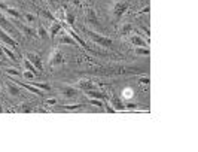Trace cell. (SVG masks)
I'll return each instance as SVG.
<instances>
[{
    "instance_id": "e0dca14e",
    "label": "cell",
    "mask_w": 198,
    "mask_h": 152,
    "mask_svg": "<svg viewBox=\"0 0 198 152\" xmlns=\"http://www.w3.org/2000/svg\"><path fill=\"white\" fill-rule=\"evenodd\" d=\"M37 34L40 36V39H46L48 36H49V33L45 30V27H43V24L37 23Z\"/></svg>"
},
{
    "instance_id": "e575fe53",
    "label": "cell",
    "mask_w": 198,
    "mask_h": 152,
    "mask_svg": "<svg viewBox=\"0 0 198 152\" xmlns=\"http://www.w3.org/2000/svg\"><path fill=\"white\" fill-rule=\"evenodd\" d=\"M57 103V100L55 99H49V100H48V104H49V106H52V104H55Z\"/></svg>"
},
{
    "instance_id": "8d00e7d4",
    "label": "cell",
    "mask_w": 198,
    "mask_h": 152,
    "mask_svg": "<svg viewBox=\"0 0 198 152\" xmlns=\"http://www.w3.org/2000/svg\"><path fill=\"white\" fill-rule=\"evenodd\" d=\"M141 28H143V30L146 31V34H147V36H151V31H149V28H147V27H145V25H141Z\"/></svg>"
},
{
    "instance_id": "4fadbf2b",
    "label": "cell",
    "mask_w": 198,
    "mask_h": 152,
    "mask_svg": "<svg viewBox=\"0 0 198 152\" xmlns=\"http://www.w3.org/2000/svg\"><path fill=\"white\" fill-rule=\"evenodd\" d=\"M131 43L136 46H141V48H147V43L145 42V40L141 39L140 36H131Z\"/></svg>"
},
{
    "instance_id": "2e32d148",
    "label": "cell",
    "mask_w": 198,
    "mask_h": 152,
    "mask_svg": "<svg viewBox=\"0 0 198 152\" xmlns=\"http://www.w3.org/2000/svg\"><path fill=\"white\" fill-rule=\"evenodd\" d=\"M130 33H133V25L131 24H124L122 27H121V30H119V34L121 36H127V34H130Z\"/></svg>"
},
{
    "instance_id": "8992f818",
    "label": "cell",
    "mask_w": 198,
    "mask_h": 152,
    "mask_svg": "<svg viewBox=\"0 0 198 152\" xmlns=\"http://www.w3.org/2000/svg\"><path fill=\"white\" fill-rule=\"evenodd\" d=\"M128 6H130V5H128V2H127V0H122V2L116 3V5H115V8H113L115 17H116V18H121V15H124L125 12H127Z\"/></svg>"
},
{
    "instance_id": "8fae6325",
    "label": "cell",
    "mask_w": 198,
    "mask_h": 152,
    "mask_svg": "<svg viewBox=\"0 0 198 152\" xmlns=\"http://www.w3.org/2000/svg\"><path fill=\"white\" fill-rule=\"evenodd\" d=\"M85 94L90 99H100V100L106 99V96L103 93H100V91H97V90H85Z\"/></svg>"
},
{
    "instance_id": "60d3db41",
    "label": "cell",
    "mask_w": 198,
    "mask_h": 152,
    "mask_svg": "<svg viewBox=\"0 0 198 152\" xmlns=\"http://www.w3.org/2000/svg\"><path fill=\"white\" fill-rule=\"evenodd\" d=\"M0 91H2V88H0Z\"/></svg>"
},
{
    "instance_id": "d6986e66",
    "label": "cell",
    "mask_w": 198,
    "mask_h": 152,
    "mask_svg": "<svg viewBox=\"0 0 198 152\" xmlns=\"http://www.w3.org/2000/svg\"><path fill=\"white\" fill-rule=\"evenodd\" d=\"M2 48H3V51H5L6 57H8V58H9V60H12V61H15V60H17V57H15V54H14V52H12V51H11V48H9V46H8V45L2 46Z\"/></svg>"
},
{
    "instance_id": "d6a6232c",
    "label": "cell",
    "mask_w": 198,
    "mask_h": 152,
    "mask_svg": "<svg viewBox=\"0 0 198 152\" xmlns=\"http://www.w3.org/2000/svg\"><path fill=\"white\" fill-rule=\"evenodd\" d=\"M8 8H9V6H8V5H5V3H3V2H0V11L6 12V9H8Z\"/></svg>"
},
{
    "instance_id": "7a4b0ae2",
    "label": "cell",
    "mask_w": 198,
    "mask_h": 152,
    "mask_svg": "<svg viewBox=\"0 0 198 152\" xmlns=\"http://www.w3.org/2000/svg\"><path fill=\"white\" fill-rule=\"evenodd\" d=\"M0 28H3L9 36H14V37H18V36H19L18 28L15 27V25H11V21H9L2 12H0Z\"/></svg>"
},
{
    "instance_id": "44dd1931",
    "label": "cell",
    "mask_w": 198,
    "mask_h": 152,
    "mask_svg": "<svg viewBox=\"0 0 198 152\" xmlns=\"http://www.w3.org/2000/svg\"><path fill=\"white\" fill-rule=\"evenodd\" d=\"M136 54H139V55H149L151 54V51H149V48H141V46H139V48H136Z\"/></svg>"
},
{
    "instance_id": "f546056e",
    "label": "cell",
    "mask_w": 198,
    "mask_h": 152,
    "mask_svg": "<svg viewBox=\"0 0 198 152\" xmlns=\"http://www.w3.org/2000/svg\"><path fill=\"white\" fill-rule=\"evenodd\" d=\"M8 58H6V54H5V51H3V48L0 46V61H6Z\"/></svg>"
},
{
    "instance_id": "9c48e42d",
    "label": "cell",
    "mask_w": 198,
    "mask_h": 152,
    "mask_svg": "<svg viewBox=\"0 0 198 152\" xmlns=\"http://www.w3.org/2000/svg\"><path fill=\"white\" fill-rule=\"evenodd\" d=\"M110 103H112V107L115 109V110H122V109H125L122 100H121L119 97H116V96H113L112 99H110Z\"/></svg>"
},
{
    "instance_id": "ba28073f",
    "label": "cell",
    "mask_w": 198,
    "mask_h": 152,
    "mask_svg": "<svg viewBox=\"0 0 198 152\" xmlns=\"http://www.w3.org/2000/svg\"><path fill=\"white\" fill-rule=\"evenodd\" d=\"M61 93H63V96L67 97V99H74V97L79 96V91L74 90L73 87H63Z\"/></svg>"
},
{
    "instance_id": "484cf974",
    "label": "cell",
    "mask_w": 198,
    "mask_h": 152,
    "mask_svg": "<svg viewBox=\"0 0 198 152\" xmlns=\"http://www.w3.org/2000/svg\"><path fill=\"white\" fill-rule=\"evenodd\" d=\"M64 109H67V110H78L82 107V104H67V106H63Z\"/></svg>"
},
{
    "instance_id": "30bf717a",
    "label": "cell",
    "mask_w": 198,
    "mask_h": 152,
    "mask_svg": "<svg viewBox=\"0 0 198 152\" xmlns=\"http://www.w3.org/2000/svg\"><path fill=\"white\" fill-rule=\"evenodd\" d=\"M61 28H63V24L60 23V21H54L51 30H49V37L54 39V37L57 36V33H58V31H61Z\"/></svg>"
},
{
    "instance_id": "f35d334b",
    "label": "cell",
    "mask_w": 198,
    "mask_h": 152,
    "mask_svg": "<svg viewBox=\"0 0 198 152\" xmlns=\"http://www.w3.org/2000/svg\"><path fill=\"white\" fill-rule=\"evenodd\" d=\"M48 2H49V3H52V5L55 3V0H48Z\"/></svg>"
},
{
    "instance_id": "74e56055",
    "label": "cell",
    "mask_w": 198,
    "mask_h": 152,
    "mask_svg": "<svg viewBox=\"0 0 198 152\" xmlns=\"http://www.w3.org/2000/svg\"><path fill=\"white\" fill-rule=\"evenodd\" d=\"M72 3H73L74 6H80V2H79V0H72Z\"/></svg>"
},
{
    "instance_id": "83f0119b",
    "label": "cell",
    "mask_w": 198,
    "mask_h": 152,
    "mask_svg": "<svg viewBox=\"0 0 198 152\" xmlns=\"http://www.w3.org/2000/svg\"><path fill=\"white\" fill-rule=\"evenodd\" d=\"M5 72L8 75H14V76H17V75H19V72H18L17 69H5Z\"/></svg>"
},
{
    "instance_id": "ac0fdd59",
    "label": "cell",
    "mask_w": 198,
    "mask_h": 152,
    "mask_svg": "<svg viewBox=\"0 0 198 152\" xmlns=\"http://www.w3.org/2000/svg\"><path fill=\"white\" fill-rule=\"evenodd\" d=\"M78 87H79V88H82V90H94V85L91 84L90 81H79Z\"/></svg>"
},
{
    "instance_id": "d4e9b609",
    "label": "cell",
    "mask_w": 198,
    "mask_h": 152,
    "mask_svg": "<svg viewBox=\"0 0 198 152\" xmlns=\"http://www.w3.org/2000/svg\"><path fill=\"white\" fill-rule=\"evenodd\" d=\"M34 87H37V88H40V90H46V91H49L51 90V85L49 84H37V82H36V84H33Z\"/></svg>"
},
{
    "instance_id": "4dcf8cb0",
    "label": "cell",
    "mask_w": 198,
    "mask_h": 152,
    "mask_svg": "<svg viewBox=\"0 0 198 152\" xmlns=\"http://www.w3.org/2000/svg\"><path fill=\"white\" fill-rule=\"evenodd\" d=\"M40 12H43V15H45L46 18H49V20H52V21H55V18L52 17L51 12H48V11H40Z\"/></svg>"
},
{
    "instance_id": "603a6c76",
    "label": "cell",
    "mask_w": 198,
    "mask_h": 152,
    "mask_svg": "<svg viewBox=\"0 0 198 152\" xmlns=\"http://www.w3.org/2000/svg\"><path fill=\"white\" fill-rule=\"evenodd\" d=\"M88 21L92 24H98V21H97L96 15H94V11L92 9H88Z\"/></svg>"
},
{
    "instance_id": "9a60e30c",
    "label": "cell",
    "mask_w": 198,
    "mask_h": 152,
    "mask_svg": "<svg viewBox=\"0 0 198 152\" xmlns=\"http://www.w3.org/2000/svg\"><path fill=\"white\" fill-rule=\"evenodd\" d=\"M24 67H25V70H28V72H31V73H33L34 76H37V75H39V70H37V69L34 67V66H33V64H31L30 61H28L27 58L24 60Z\"/></svg>"
},
{
    "instance_id": "7402d4cb",
    "label": "cell",
    "mask_w": 198,
    "mask_h": 152,
    "mask_svg": "<svg viewBox=\"0 0 198 152\" xmlns=\"http://www.w3.org/2000/svg\"><path fill=\"white\" fill-rule=\"evenodd\" d=\"M6 14H8V15H11V17H14L15 20H18V18L21 17V15L18 14L17 9H12V8H8V9H6Z\"/></svg>"
},
{
    "instance_id": "1f68e13d",
    "label": "cell",
    "mask_w": 198,
    "mask_h": 152,
    "mask_svg": "<svg viewBox=\"0 0 198 152\" xmlns=\"http://www.w3.org/2000/svg\"><path fill=\"white\" fill-rule=\"evenodd\" d=\"M139 82H140V84H149V82H151V79L146 76V78H140V79H139Z\"/></svg>"
},
{
    "instance_id": "3957f363",
    "label": "cell",
    "mask_w": 198,
    "mask_h": 152,
    "mask_svg": "<svg viewBox=\"0 0 198 152\" xmlns=\"http://www.w3.org/2000/svg\"><path fill=\"white\" fill-rule=\"evenodd\" d=\"M25 58H27L28 61L33 64L34 67L37 69L39 72H43V64H42V60H40V57L37 55V54H33V52H28V54H25Z\"/></svg>"
},
{
    "instance_id": "836d02e7",
    "label": "cell",
    "mask_w": 198,
    "mask_h": 152,
    "mask_svg": "<svg viewBox=\"0 0 198 152\" xmlns=\"http://www.w3.org/2000/svg\"><path fill=\"white\" fill-rule=\"evenodd\" d=\"M149 11H151V6L147 5V6H146V8H145V9H141V11H140V12H139V14H147V12H149Z\"/></svg>"
},
{
    "instance_id": "5b68a950",
    "label": "cell",
    "mask_w": 198,
    "mask_h": 152,
    "mask_svg": "<svg viewBox=\"0 0 198 152\" xmlns=\"http://www.w3.org/2000/svg\"><path fill=\"white\" fill-rule=\"evenodd\" d=\"M0 39H2V42H3L5 45L11 46V48H18V42L14 39V37H11L3 28H0Z\"/></svg>"
},
{
    "instance_id": "52a82bcc",
    "label": "cell",
    "mask_w": 198,
    "mask_h": 152,
    "mask_svg": "<svg viewBox=\"0 0 198 152\" xmlns=\"http://www.w3.org/2000/svg\"><path fill=\"white\" fill-rule=\"evenodd\" d=\"M58 43H60V45H73V46H76L78 42H76V40H74L67 31H63V28H61V34H60Z\"/></svg>"
},
{
    "instance_id": "ab89813d",
    "label": "cell",
    "mask_w": 198,
    "mask_h": 152,
    "mask_svg": "<svg viewBox=\"0 0 198 152\" xmlns=\"http://www.w3.org/2000/svg\"><path fill=\"white\" fill-rule=\"evenodd\" d=\"M2 112H3V107H2V106H0V113H2Z\"/></svg>"
},
{
    "instance_id": "7c38bea8",
    "label": "cell",
    "mask_w": 198,
    "mask_h": 152,
    "mask_svg": "<svg viewBox=\"0 0 198 152\" xmlns=\"http://www.w3.org/2000/svg\"><path fill=\"white\" fill-rule=\"evenodd\" d=\"M6 85H8V90H9V93H11V96H19V93H21V90H19V85H14V82L12 81H9V82H6Z\"/></svg>"
},
{
    "instance_id": "cb8c5ba5",
    "label": "cell",
    "mask_w": 198,
    "mask_h": 152,
    "mask_svg": "<svg viewBox=\"0 0 198 152\" xmlns=\"http://www.w3.org/2000/svg\"><path fill=\"white\" fill-rule=\"evenodd\" d=\"M90 103L91 104H94L97 107H103V101L100 99H90Z\"/></svg>"
},
{
    "instance_id": "f1b7e54d",
    "label": "cell",
    "mask_w": 198,
    "mask_h": 152,
    "mask_svg": "<svg viewBox=\"0 0 198 152\" xmlns=\"http://www.w3.org/2000/svg\"><path fill=\"white\" fill-rule=\"evenodd\" d=\"M24 78H25V79H34L36 76H34V75L31 73V72H28V70H25V72H24Z\"/></svg>"
},
{
    "instance_id": "d590c367",
    "label": "cell",
    "mask_w": 198,
    "mask_h": 152,
    "mask_svg": "<svg viewBox=\"0 0 198 152\" xmlns=\"http://www.w3.org/2000/svg\"><path fill=\"white\" fill-rule=\"evenodd\" d=\"M125 107H128V109H134V107H137V106L134 104V103H128V104H127Z\"/></svg>"
},
{
    "instance_id": "5bb4252c",
    "label": "cell",
    "mask_w": 198,
    "mask_h": 152,
    "mask_svg": "<svg viewBox=\"0 0 198 152\" xmlns=\"http://www.w3.org/2000/svg\"><path fill=\"white\" fill-rule=\"evenodd\" d=\"M63 61H64V60H63V55H61V52H60V51H55V52H54V55H52V64H54V66H60V64H63Z\"/></svg>"
},
{
    "instance_id": "6da1fadb",
    "label": "cell",
    "mask_w": 198,
    "mask_h": 152,
    "mask_svg": "<svg viewBox=\"0 0 198 152\" xmlns=\"http://www.w3.org/2000/svg\"><path fill=\"white\" fill-rule=\"evenodd\" d=\"M84 30H85V28H84ZM85 33L90 36L92 42H96V43L104 46V48H110V46L113 45L112 39H109V37H106V36H102V34L96 33V31H92V30H88V28H86V30H85Z\"/></svg>"
},
{
    "instance_id": "ffe728a7",
    "label": "cell",
    "mask_w": 198,
    "mask_h": 152,
    "mask_svg": "<svg viewBox=\"0 0 198 152\" xmlns=\"http://www.w3.org/2000/svg\"><path fill=\"white\" fill-rule=\"evenodd\" d=\"M74 15L73 14H70V12H66V23H67V25H70V27H73L74 24Z\"/></svg>"
},
{
    "instance_id": "4316f807",
    "label": "cell",
    "mask_w": 198,
    "mask_h": 152,
    "mask_svg": "<svg viewBox=\"0 0 198 152\" xmlns=\"http://www.w3.org/2000/svg\"><path fill=\"white\" fill-rule=\"evenodd\" d=\"M25 21H27V23H36V17H34V15H31V14H25Z\"/></svg>"
},
{
    "instance_id": "277c9868",
    "label": "cell",
    "mask_w": 198,
    "mask_h": 152,
    "mask_svg": "<svg viewBox=\"0 0 198 152\" xmlns=\"http://www.w3.org/2000/svg\"><path fill=\"white\" fill-rule=\"evenodd\" d=\"M14 21V20H12ZM14 24H15V27L18 28V30H21V33L25 34V36H28V37H33V36H36V30L31 27H28V25H25V24L23 23H19L18 20H15L14 21Z\"/></svg>"
}]
</instances>
